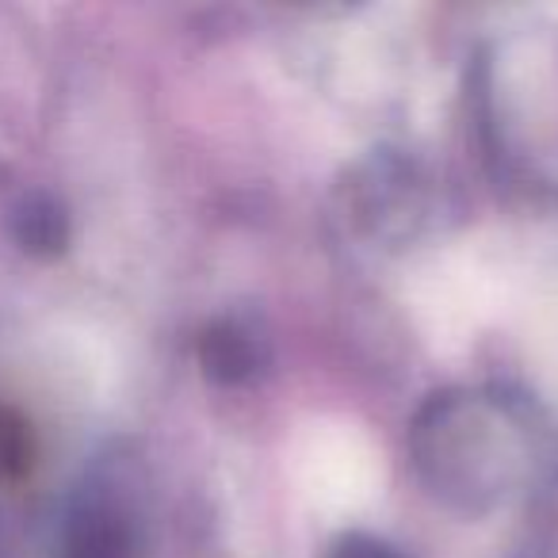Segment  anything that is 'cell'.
I'll return each instance as SVG.
<instances>
[{"instance_id":"5b68a950","label":"cell","mask_w":558,"mask_h":558,"mask_svg":"<svg viewBox=\"0 0 558 558\" xmlns=\"http://www.w3.org/2000/svg\"><path fill=\"white\" fill-rule=\"evenodd\" d=\"M322 558H405L395 543L379 539L372 532H341L326 550Z\"/></svg>"},{"instance_id":"6da1fadb","label":"cell","mask_w":558,"mask_h":558,"mask_svg":"<svg viewBox=\"0 0 558 558\" xmlns=\"http://www.w3.org/2000/svg\"><path fill=\"white\" fill-rule=\"evenodd\" d=\"M413 456L436 494L478 509L486 497H505L517 482L524 425L501 398H436L413 428Z\"/></svg>"},{"instance_id":"3957f363","label":"cell","mask_w":558,"mask_h":558,"mask_svg":"<svg viewBox=\"0 0 558 558\" xmlns=\"http://www.w3.org/2000/svg\"><path fill=\"white\" fill-rule=\"evenodd\" d=\"M195 360L215 387H241V383L256 379V372L264 367V344L241 322L215 318L195 337Z\"/></svg>"},{"instance_id":"7a4b0ae2","label":"cell","mask_w":558,"mask_h":558,"mask_svg":"<svg viewBox=\"0 0 558 558\" xmlns=\"http://www.w3.org/2000/svg\"><path fill=\"white\" fill-rule=\"evenodd\" d=\"M54 558H142V524L111 489H85L65 512Z\"/></svg>"},{"instance_id":"277c9868","label":"cell","mask_w":558,"mask_h":558,"mask_svg":"<svg viewBox=\"0 0 558 558\" xmlns=\"http://www.w3.org/2000/svg\"><path fill=\"white\" fill-rule=\"evenodd\" d=\"M16 241L27 253L54 256L70 241V218H65V210L50 195H32L16 210Z\"/></svg>"}]
</instances>
